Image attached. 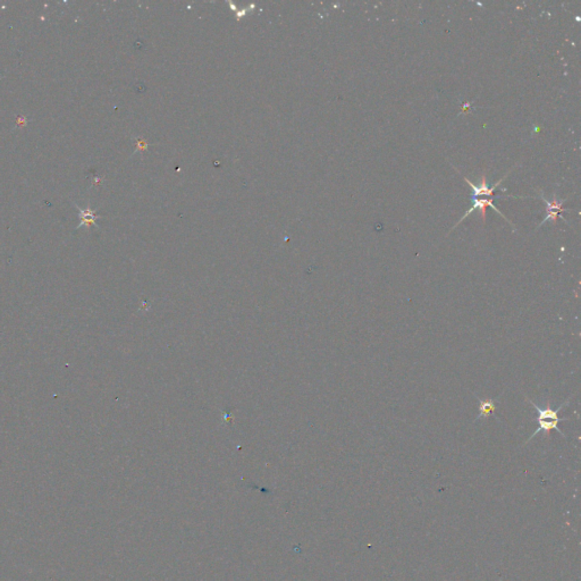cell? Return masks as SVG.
<instances>
[{"label":"cell","instance_id":"6da1fadb","mask_svg":"<svg viewBox=\"0 0 581 581\" xmlns=\"http://www.w3.org/2000/svg\"><path fill=\"white\" fill-rule=\"evenodd\" d=\"M527 400L529 401L531 406L534 407L536 411H537V413H538L537 421H538L539 426H538V428L535 430L534 434H532L531 436L528 438V441L525 442V445L527 444V443H529L532 438L536 436V435H538L539 433H542V432L545 433L546 437H549L551 436V433L553 432V430H556V432L560 433L563 437H566L565 434L563 433L560 428H558V424L562 423V421H564V420H567L569 418H560V417H558V413H560V411L562 409H564L565 406H567V404L570 403V398H567V400L563 403L560 407H557L556 410H553V409H551V407H547V409H540L539 406L536 405L534 402L529 400V398H527Z\"/></svg>","mask_w":581,"mask_h":581},{"label":"cell","instance_id":"7a4b0ae2","mask_svg":"<svg viewBox=\"0 0 581 581\" xmlns=\"http://www.w3.org/2000/svg\"><path fill=\"white\" fill-rule=\"evenodd\" d=\"M511 171H512V170H511ZM511 171H509V172L507 173V174H505V175L502 177V179H501V180L497 182V183L491 186V188H489L488 184H487V180H486V175H485V174H483V175L481 176L480 185H479V186L472 184V182H470V181L467 179V177H464V180H465V182H467V183H468L470 186H471V189H472V198H478V197H481V196H487V197L493 198V197L495 196V189L497 188V186L501 184V182H502V181L505 179V177H507V176L509 175V173L511 172Z\"/></svg>","mask_w":581,"mask_h":581},{"label":"cell","instance_id":"3957f363","mask_svg":"<svg viewBox=\"0 0 581 581\" xmlns=\"http://www.w3.org/2000/svg\"><path fill=\"white\" fill-rule=\"evenodd\" d=\"M542 200L544 201L545 205L547 206L546 216H545V218L543 219L542 223L539 224L538 227H540V226L546 223V221H548V220H552L554 224H556L558 217H561V218L563 219L562 212H564L566 210V209H563V203H564L566 200H563V201L558 202L555 196H554V198H553V201H548L547 199H545L543 196H542Z\"/></svg>","mask_w":581,"mask_h":581},{"label":"cell","instance_id":"277c9868","mask_svg":"<svg viewBox=\"0 0 581 581\" xmlns=\"http://www.w3.org/2000/svg\"><path fill=\"white\" fill-rule=\"evenodd\" d=\"M478 398L479 401V414H478V419L480 418H488L491 414H495V411H496V400H497L499 397L496 398H486V400H480V398Z\"/></svg>","mask_w":581,"mask_h":581},{"label":"cell","instance_id":"5b68a950","mask_svg":"<svg viewBox=\"0 0 581 581\" xmlns=\"http://www.w3.org/2000/svg\"><path fill=\"white\" fill-rule=\"evenodd\" d=\"M93 219H95V217L91 215V212L84 211V216L82 218V224L86 223V221H88V224H91V223H93Z\"/></svg>","mask_w":581,"mask_h":581}]
</instances>
